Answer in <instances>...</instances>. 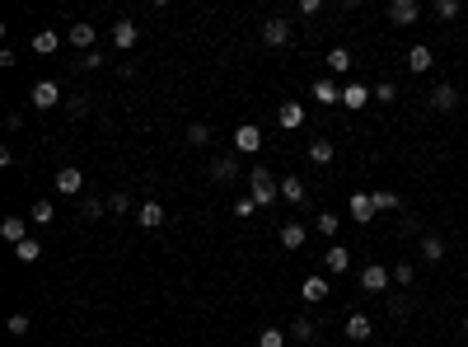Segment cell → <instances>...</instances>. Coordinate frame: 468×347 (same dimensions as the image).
Here are the masks:
<instances>
[{
	"mask_svg": "<svg viewBox=\"0 0 468 347\" xmlns=\"http://www.w3.org/2000/svg\"><path fill=\"white\" fill-rule=\"evenodd\" d=\"M248 188H253V192H248V197H253L257 207H272V202L281 197L277 179H272V174H267V169H262V165H253V174H248Z\"/></svg>",
	"mask_w": 468,
	"mask_h": 347,
	"instance_id": "6da1fadb",
	"label": "cell"
},
{
	"mask_svg": "<svg viewBox=\"0 0 468 347\" xmlns=\"http://www.w3.org/2000/svg\"><path fill=\"white\" fill-rule=\"evenodd\" d=\"M375 212H379V207H375L370 192H351V197H346V216H351L356 225H370V221H375Z\"/></svg>",
	"mask_w": 468,
	"mask_h": 347,
	"instance_id": "7a4b0ae2",
	"label": "cell"
},
{
	"mask_svg": "<svg viewBox=\"0 0 468 347\" xmlns=\"http://www.w3.org/2000/svg\"><path fill=\"white\" fill-rule=\"evenodd\" d=\"M356 281H361V291L379 296V291H384V286H389V281H393V272H389V268H379V263H366Z\"/></svg>",
	"mask_w": 468,
	"mask_h": 347,
	"instance_id": "3957f363",
	"label": "cell"
},
{
	"mask_svg": "<svg viewBox=\"0 0 468 347\" xmlns=\"http://www.w3.org/2000/svg\"><path fill=\"white\" fill-rule=\"evenodd\" d=\"M262 43H267V47H286V43H290V19L272 14V19L262 24Z\"/></svg>",
	"mask_w": 468,
	"mask_h": 347,
	"instance_id": "277c9868",
	"label": "cell"
},
{
	"mask_svg": "<svg viewBox=\"0 0 468 347\" xmlns=\"http://www.w3.org/2000/svg\"><path fill=\"white\" fill-rule=\"evenodd\" d=\"M234 150H262V127H257V123H239V127H234Z\"/></svg>",
	"mask_w": 468,
	"mask_h": 347,
	"instance_id": "5b68a950",
	"label": "cell"
},
{
	"mask_svg": "<svg viewBox=\"0 0 468 347\" xmlns=\"http://www.w3.org/2000/svg\"><path fill=\"white\" fill-rule=\"evenodd\" d=\"M277 239H281V249H290V254H295V249H304V239H309V225L286 221V225L277 230Z\"/></svg>",
	"mask_w": 468,
	"mask_h": 347,
	"instance_id": "8992f818",
	"label": "cell"
},
{
	"mask_svg": "<svg viewBox=\"0 0 468 347\" xmlns=\"http://www.w3.org/2000/svg\"><path fill=\"white\" fill-rule=\"evenodd\" d=\"M56 103H61V85H56V80H38L33 85V108H56Z\"/></svg>",
	"mask_w": 468,
	"mask_h": 347,
	"instance_id": "52a82bcc",
	"label": "cell"
},
{
	"mask_svg": "<svg viewBox=\"0 0 468 347\" xmlns=\"http://www.w3.org/2000/svg\"><path fill=\"white\" fill-rule=\"evenodd\" d=\"M136 43H141V33H136L132 19H117V24H112V47H117V52H132Z\"/></svg>",
	"mask_w": 468,
	"mask_h": 347,
	"instance_id": "ba28073f",
	"label": "cell"
},
{
	"mask_svg": "<svg viewBox=\"0 0 468 347\" xmlns=\"http://www.w3.org/2000/svg\"><path fill=\"white\" fill-rule=\"evenodd\" d=\"M80 188H85V174H80L75 165H61V169H56V192H66V197H75Z\"/></svg>",
	"mask_w": 468,
	"mask_h": 347,
	"instance_id": "9c48e42d",
	"label": "cell"
},
{
	"mask_svg": "<svg viewBox=\"0 0 468 347\" xmlns=\"http://www.w3.org/2000/svg\"><path fill=\"white\" fill-rule=\"evenodd\" d=\"M370 94H375V90H366L361 80H346V85H342V108H346V113L366 108V99H370Z\"/></svg>",
	"mask_w": 468,
	"mask_h": 347,
	"instance_id": "30bf717a",
	"label": "cell"
},
{
	"mask_svg": "<svg viewBox=\"0 0 468 347\" xmlns=\"http://www.w3.org/2000/svg\"><path fill=\"white\" fill-rule=\"evenodd\" d=\"M431 108H435V113H454V108H459V90L440 80V85L431 90Z\"/></svg>",
	"mask_w": 468,
	"mask_h": 347,
	"instance_id": "8fae6325",
	"label": "cell"
},
{
	"mask_svg": "<svg viewBox=\"0 0 468 347\" xmlns=\"http://www.w3.org/2000/svg\"><path fill=\"white\" fill-rule=\"evenodd\" d=\"M304 155H309V165H319V169H328L333 165V141H328V136H319V141H309V146H304Z\"/></svg>",
	"mask_w": 468,
	"mask_h": 347,
	"instance_id": "7c38bea8",
	"label": "cell"
},
{
	"mask_svg": "<svg viewBox=\"0 0 468 347\" xmlns=\"http://www.w3.org/2000/svg\"><path fill=\"white\" fill-rule=\"evenodd\" d=\"M277 188H281V197H286L290 207H300V202L309 197V183H304V179H295V174H286V179L277 183Z\"/></svg>",
	"mask_w": 468,
	"mask_h": 347,
	"instance_id": "4fadbf2b",
	"label": "cell"
},
{
	"mask_svg": "<svg viewBox=\"0 0 468 347\" xmlns=\"http://www.w3.org/2000/svg\"><path fill=\"white\" fill-rule=\"evenodd\" d=\"M277 123L286 127V132H295V127H304V103H295V99H286L277 108Z\"/></svg>",
	"mask_w": 468,
	"mask_h": 347,
	"instance_id": "5bb4252c",
	"label": "cell"
},
{
	"mask_svg": "<svg viewBox=\"0 0 468 347\" xmlns=\"http://www.w3.org/2000/svg\"><path fill=\"white\" fill-rule=\"evenodd\" d=\"M389 19L393 24H417V19H422V5H417V0H393V5H389Z\"/></svg>",
	"mask_w": 468,
	"mask_h": 347,
	"instance_id": "9a60e30c",
	"label": "cell"
},
{
	"mask_svg": "<svg viewBox=\"0 0 468 347\" xmlns=\"http://www.w3.org/2000/svg\"><path fill=\"white\" fill-rule=\"evenodd\" d=\"M136 221H141V230H159V225H164V207H159V202H141Z\"/></svg>",
	"mask_w": 468,
	"mask_h": 347,
	"instance_id": "2e32d148",
	"label": "cell"
},
{
	"mask_svg": "<svg viewBox=\"0 0 468 347\" xmlns=\"http://www.w3.org/2000/svg\"><path fill=\"white\" fill-rule=\"evenodd\" d=\"M0 235L10 239V244H23V239H28V221H23V216H5V221H0Z\"/></svg>",
	"mask_w": 468,
	"mask_h": 347,
	"instance_id": "e0dca14e",
	"label": "cell"
},
{
	"mask_svg": "<svg viewBox=\"0 0 468 347\" xmlns=\"http://www.w3.org/2000/svg\"><path fill=\"white\" fill-rule=\"evenodd\" d=\"M375 333V324H370V314H346V338H356V343H366V338Z\"/></svg>",
	"mask_w": 468,
	"mask_h": 347,
	"instance_id": "ac0fdd59",
	"label": "cell"
},
{
	"mask_svg": "<svg viewBox=\"0 0 468 347\" xmlns=\"http://www.w3.org/2000/svg\"><path fill=\"white\" fill-rule=\"evenodd\" d=\"M94 38H99V33H94V24H75V29L66 33V43L80 47V52H94Z\"/></svg>",
	"mask_w": 468,
	"mask_h": 347,
	"instance_id": "d6986e66",
	"label": "cell"
},
{
	"mask_svg": "<svg viewBox=\"0 0 468 347\" xmlns=\"http://www.w3.org/2000/svg\"><path fill=\"white\" fill-rule=\"evenodd\" d=\"M435 66V56H431V47H422L417 43L413 52H408V71H413V76H426V71Z\"/></svg>",
	"mask_w": 468,
	"mask_h": 347,
	"instance_id": "ffe728a7",
	"label": "cell"
},
{
	"mask_svg": "<svg viewBox=\"0 0 468 347\" xmlns=\"http://www.w3.org/2000/svg\"><path fill=\"white\" fill-rule=\"evenodd\" d=\"M300 296H304L309 305H324V301H328V277H304Z\"/></svg>",
	"mask_w": 468,
	"mask_h": 347,
	"instance_id": "44dd1931",
	"label": "cell"
},
{
	"mask_svg": "<svg viewBox=\"0 0 468 347\" xmlns=\"http://www.w3.org/2000/svg\"><path fill=\"white\" fill-rule=\"evenodd\" d=\"M314 99H319V103H324V108H333V103H342V90H337V85H333V80H314Z\"/></svg>",
	"mask_w": 468,
	"mask_h": 347,
	"instance_id": "7402d4cb",
	"label": "cell"
},
{
	"mask_svg": "<svg viewBox=\"0 0 468 347\" xmlns=\"http://www.w3.org/2000/svg\"><path fill=\"white\" fill-rule=\"evenodd\" d=\"M234 174H239V160H234V155H220V160H211V179H216V183H230Z\"/></svg>",
	"mask_w": 468,
	"mask_h": 347,
	"instance_id": "603a6c76",
	"label": "cell"
},
{
	"mask_svg": "<svg viewBox=\"0 0 468 347\" xmlns=\"http://www.w3.org/2000/svg\"><path fill=\"white\" fill-rule=\"evenodd\" d=\"M324 263H328V272H333V277H337V272H346V268H351V254H346L342 244H333V249H328V254H324Z\"/></svg>",
	"mask_w": 468,
	"mask_h": 347,
	"instance_id": "cb8c5ba5",
	"label": "cell"
},
{
	"mask_svg": "<svg viewBox=\"0 0 468 347\" xmlns=\"http://www.w3.org/2000/svg\"><path fill=\"white\" fill-rule=\"evenodd\" d=\"M314 230H319L324 239H333L337 230H342V221H337V212H319V216H314Z\"/></svg>",
	"mask_w": 468,
	"mask_h": 347,
	"instance_id": "d4e9b609",
	"label": "cell"
},
{
	"mask_svg": "<svg viewBox=\"0 0 468 347\" xmlns=\"http://www.w3.org/2000/svg\"><path fill=\"white\" fill-rule=\"evenodd\" d=\"M422 258H426V263H440V258H445V239H440V235H422Z\"/></svg>",
	"mask_w": 468,
	"mask_h": 347,
	"instance_id": "484cf974",
	"label": "cell"
},
{
	"mask_svg": "<svg viewBox=\"0 0 468 347\" xmlns=\"http://www.w3.org/2000/svg\"><path fill=\"white\" fill-rule=\"evenodd\" d=\"M56 47H61V33H52V29H43V33L33 38V52H38V56H52Z\"/></svg>",
	"mask_w": 468,
	"mask_h": 347,
	"instance_id": "4316f807",
	"label": "cell"
},
{
	"mask_svg": "<svg viewBox=\"0 0 468 347\" xmlns=\"http://www.w3.org/2000/svg\"><path fill=\"white\" fill-rule=\"evenodd\" d=\"M370 197H375L379 212H398V207H403V197H398V192H389V188H375Z\"/></svg>",
	"mask_w": 468,
	"mask_h": 347,
	"instance_id": "83f0119b",
	"label": "cell"
},
{
	"mask_svg": "<svg viewBox=\"0 0 468 347\" xmlns=\"http://www.w3.org/2000/svg\"><path fill=\"white\" fill-rule=\"evenodd\" d=\"M328 71L346 76V71H351V52H346V47H333V52H328Z\"/></svg>",
	"mask_w": 468,
	"mask_h": 347,
	"instance_id": "f1b7e54d",
	"label": "cell"
},
{
	"mask_svg": "<svg viewBox=\"0 0 468 347\" xmlns=\"http://www.w3.org/2000/svg\"><path fill=\"white\" fill-rule=\"evenodd\" d=\"M286 343H290L286 328H262V333H257V347H286Z\"/></svg>",
	"mask_w": 468,
	"mask_h": 347,
	"instance_id": "f546056e",
	"label": "cell"
},
{
	"mask_svg": "<svg viewBox=\"0 0 468 347\" xmlns=\"http://www.w3.org/2000/svg\"><path fill=\"white\" fill-rule=\"evenodd\" d=\"M38 254H43V244H38V239H23V244H14V258H19V263H38Z\"/></svg>",
	"mask_w": 468,
	"mask_h": 347,
	"instance_id": "4dcf8cb0",
	"label": "cell"
},
{
	"mask_svg": "<svg viewBox=\"0 0 468 347\" xmlns=\"http://www.w3.org/2000/svg\"><path fill=\"white\" fill-rule=\"evenodd\" d=\"M290 343H314V319H295L290 324Z\"/></svg>",
	"mask_w": 468,
	"mask_h": 347,
	"instance_id": "1f68e13d",
	"label": "cell"
},
{
	"mask_svg": "<svg viewBox=\"0 0 468 347\" xmlns=\"http://www.w3.org/2000/svg\"><path fill=\"white\" fill-rule=\"evenodd\" d=\"M188 146H211V127H206V123H192L188 127Z\"/></svg>",
	"mask_w": 468,
	"mask_h": 347,
	"instance_id": "d6a6232c",
	"label": "cell"
},
{
	"mask_svg": "<svg viewBox=\"0 0 468 347\" xmlns=\"http://www.w3.org/2000/svg\"><path fill=\"white\" fill-rule=\"evenodd\" d=\"M393 281H398V286H413V277H417V268H413V263H393Z\"/></svg>",
	"mask_w": 468,
	"mask_h": 347,
	"instance_id": "836d02e7",
	"label": "cell"
},
{
	"mask_svg": "<svg viewBox=\"0 0 468 347\" xmlns=\"http://www.w3.org/2000/svg\"><path fill=\"white\" fill-rule=\"evenodd\" d=\"M459 10H464L459 0H435V19H459Z\"/></svg>",
	"mask_w": 468,
	"mask_h": 347,
	"instance_id": "e575fe53",
	"label": "cell"
},
{
	"mask_svg": "<svg viewBox=\"0 0 468 347\" xmlns=\"http://www.w3.org/2000/svg\"><path fill=\"white\" fill-rule=\"evenodd\" d=\"M52 216H56V207H52L47 197H43V202H33V221H38V225H47Z\"/></svg>",
	"mask_w": 468,
	"mask_h": 347,
	"instance_id": "d590c367",
	"label": "cell"
},
{
	"mask_svg": "<svg viewBox=\"0 0 468 347\" xmlns=\"http://www.w3.org/2000/svg\"><path fill=\"white\" fill-rule=\"evenodd\" d=\"M132 207V192H112L108 197V212H127Z\"/></svg>",
	"mask_w": 468,
	"mask_h": 347,
	"instance_id": "8d00e7d4",
	"label": "cell"
},
{
	"mask_svg": "<svg viewBox=\"0 0 468 347\" xmlns=\"http://www.w3.org/2000/svg\"><path fill=\"white\" fill-rule=\"evenodd\" d=\"M253 212H257V202H253V197H239V202H234V216H244V221H248Z\"/></svg>",
	"mask_w": 468,
	"mask_h": 347,
	"instance_id": "74e56055",
	"label": "cell"
},
{
	"mask_svg": "<svg viewBox=\"0 0 468 347\" xmlns=\"http://www.w3.org/2000/svg\"><path fill=\"white\" fill-rule=\"evenodd\" d=\"M375 99H379V103H393V99H398V90L384 80V85H375Z\"/></svg>",
	"mask_w": 468,
	"mask_h": 347,
	"instance_id": "f35d334b",
	"label": "cell"
},
{
	"mask_svg": "<svg viewBox=\"0 0 468 347\" xmlns=\"http://www.w3.org/2000/svg\"><path fill=\"white\" fill-rule=\"evenodd\" d=\"M85 216H103V197H85V207H80Z\"/></svg>",
	"mask_w": 468,
	"mask_h": 347,
	"instance_id": "ab89813d",
	"label": "cell"
},
{
	"mask_svg": "<svg viewBox=\"0 0 468 347\" xmlns=\"http://www.w3.org/2000/svg\"><path fill=\"white\" fill-rule=\"evenodd\" d=\"M80 66H85V71H99L103 56H99V52H85V56H80Z\"/></svg>",
	"mask_w": 468,
	"mask_h": 347,
	"instance_id": "60d3db41",
	"label": "cell"
},
{
	"mask_svg": "<svg viewBox=\"0 0 468 347\" xmlns=\"http://www.w3.org/2000/svg\"><path fill=\"white\" fill-rule=\"evenodd\" d=\"M10 333H28V314H10Z\"/></svg>",
	"mask_w": 468,
	"mask_h": 347,
	"instance_id": "b9f144b4",
	"label": "cell"
}]
</instances>
